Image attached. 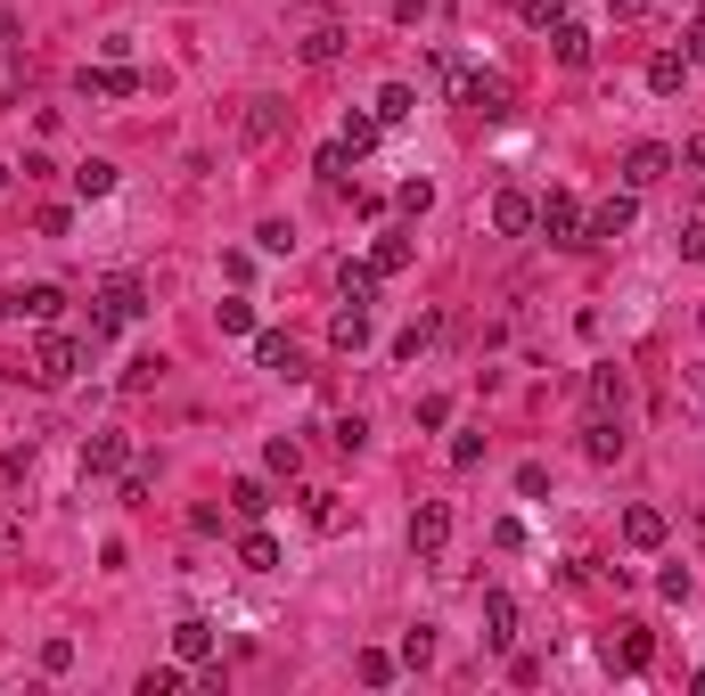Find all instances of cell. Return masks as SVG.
<instances>
[{
    "label": "cell",
    "instance_id": "obj_26",
    "mask_svg": "<svg viewBox=\"0 0 705 696\" xmlns=\"http://www.w3.org/2000/svg\"><path fill=\"white\" fill-rule=\"evenodd\" d=\"M377 131H386V124H377V107H370V115H345V131H336V140H345L352 156H370V147H377Z\"/></svg>",
    "mask_w": 705,
    "mask_h": 696
},
{
    "label": "cell",
    "instance_id": "obj_21",
    "mask_svg": "<svg viewBox=\"0 0 705 696\" xmlns=\"http://www.w3.org/2000/svg\"><path fill=\"white\" fill-rule=\"evenodd\" d=\"M410 255H419V246H410V230H386V239L370 246V262H377V279H394V271H410Z\"/></svg>",
    "mask_w": 705,
    "mask_h": 696
},
{
    "label": "cell",
    "instance_id": "obj_23",
    "mask_svg": "<svg viewBox=\"0 0 705 696\" xmlns=\"http://www.w3.org/2000/svg\"><path fill=\"white\" fill-rule=\"evenodd\" d=\"M345 57V25H312L304 34V66H336Z\"/></svg>",
    "mask_w": 705,
    "mask_h": 696
},
{
    "label": "cell",
    "instance_id": "obj_45",
    "mask_svg": "<svg viewBox=\"0 0 705 696\" xmlns=\"http://www.w3.org/2000/svg\"><path fill=\"white\" fill-rule=\"evenodd\" d=\"M17 34H25V25H17V9H0V50H17Z\"/></svg>",
    "mask_w": 705,
    "mask_h": 696
},
{
    "label": "cell",
    "instance_id": "obj_39",
    "mask_svg": "<svg viewBox=\"0 0 705 696\" xmlns=\"http://www.w3.org/2000/svg\"><path fill=\"white\" fill-rule=\"evenodd\" d=\"M75 663V640H41V672H66Z\"/></svg>",
    "mask_w": 705,
    "mask_h": 696
},
{
    "label": "cell",
    "instance_id": "obj_6",
    "mask_svg": "<svg viewBox=\"0 0 705 696\" xmlns=\"http://www.w3.org/2000/svg\"><path fill=\"white\" fill-rule=\"evenodd\" d=\"M665 172H672V147H665V140H640V147L624 156V189H656Z\"/></svg>",
    "mask_w": 705,
    "mask_h": 696
},
{
    "label": "cell",
    "instance_id": "obj_18",
    "mask_svg": "<svg viewBox=\"0 0 705 696\" xmlns=\"http://www.w3.org/2000/svg\"><path fill=\"white\" fill-rule=\"evenodd\" d=\"M435 336H444V312H419V320H410L402 336H394V361H419V352H427Z\"/></svg>",
    "mask_w": 705,
    "mask_h": 696
},
{
    "label": "cell",
    "instance_id": "obj_28",
    "mask_svg": "<svg viewBox=\"0 0 705 696\" xmlns=\"http://www.w3.org/2000/svg\"><path fill=\"white\" fill-rule=\"evenodd\" d=\"M312 172H320L329 189H345V181H352V147H345V140H329V147H320V165H312Z\"/></svg>",
    "mask_w": 705,
    "mask_h": 696
},
{
    "label": "cell",
    "instance_id": "obj_9",
    "mask_svg": "<svg viewBox=\"0 0 705 696\" xmlns=\"http://www.w3.org/2000/svg\"><path fill=\"white\" fill-rule=\"evenodd\" d=\"M582 402H591V418H624V369H591Z\"/></svg>",
    "mask_w": 705,
    "mask_h": 696
},
{
    "label": "cell",
    "instance_id": "obj_32",
    "mask_svg": "<svg viewBox=\"0 0 705 696\" xmlns=\"http://www.w3.org/2000/svg\"><path fill=\"white\" fill-rule=\"evenodd\" d=\"M230 508H239V516H262V508H271V492H262L255 476H239V484H230Z\"/></svg>",
    "mask_w": 705,
    "mask_h": 696
},
{
    "label": "cell",
    "instance_id": "obj_36",
    "mask_svg": "<svg viewBox=\"0 0 705 696\" xmlns=\"http://www.w3.org/2000/svg\"><path fill=\"white\" fill-rule=\"evenodd\" d=\"M517 9H525V25H541V34H550V25L566 17V0H517Z\"/></svg>",
    "mask_w": 705,
    "mask_h": 696
},
{
    "label": "cell",
    "instance_id": "obj_3",
    "mask_svg": "<svg viewBox=\"0 0 705 696\" xmlns=\"http://www.w3.org/2000/svg\"><path fill=\"white\" fill-rule=\"evenodd\" d=\"M534 230H541L550 246H591V214H582L566 189H550V197L534 205Z\"/></svg>",
    "mask_w": 705,
    "mask_h": 696
},
{
    "label": "cell",
    "instance_id": "obj_49",
    "mask_svg": "<svg viewBox=\"0 0 705 696\" xmlns=\"http://www.w3.org/2000/svg\"><path fill=\"white\" fill-rule=\"evenodd\" d=\"M615 9H624V17H640V9H649V0H615Z\"/></svg>",
    "mask_w": 705,
    "mask_h": 696
},
{
    "label": "cell",
    "instance_id": "obj_22",
    "mask_svg": "<svg viewBox=\"0 0 705 696\" xmlns=\"http://www.w3.org/2000/svg\"><path fill=\"white\" fill-rule=\"evenodd\" d=\"M336 287H345V304H361V312H370V304H377V262H345V271H336Z\"/></svg>",
    "mask_w": 705,
    "mask_h": 696
},
{
    "label": "cell",
    "instance_id": "obj_11",
    "mask_svg": "<svg viewBox=\"0 0 705 696\" xmlns=\"http://www.w3.org/2000/svg\"><path fill=\"white\" fill-rule=\"evenodd\" d=\"M607 663H615V672H649V663H656V631H640V623H624V640H615V647H607Z\"/></svg>",
    "mask_w": 705,
    "mask_h": 696
},
{
    "label": "cell",
    "instance_id": "obj_2",
    "mask_svg": "<svg viewBox=\"0 0 705 696\" xmlns=\"http://www.w3.org/2000/svg\"><path fill=\"white\" fill-rule=\"evenodd\" d=\"M82 361H91V336H66V328H50L34 345V369L25 377H41V385H66V377H82Z\"/></svg>",
    "mask_w": 705,
    "mask_h": 696
},
{
    "label": "cell",
    "instance_id": "obj_33",
    "mask_svg": "<svg viewBox=\"0 0 705 696\" xmlns=\"http://www.w3.org/2000/svg\"><path fill=\"white\" fill-rule=\"evenodd\" d=\"M394 205H402V221H427V205H435V181H402V197H394Z\"/></svg>",
    "mask_w": 705,
    "mask_h": 696
},
{
    "label": "cell",
    "instance_id": "obj_42",
    "mask_svg": "<svg viewBox=\"0 0 705 696\" xmlns=\"http://www.w3.org/2000/svg\"><path fill=\"white\" fill-rule=\"evenodd\" d=\"M681 255H689V262L705 271V221H689V230H681Z\"/></svg>",
    "mask_w": 705,
    "mask_h": 696
},
{
    "label": "cell",
    "instance_id": "obj_13",
    "mask_svg": "<svg viewBox=\"0 0 705 696\" xmlns=\"http://www.w3.org/2000/svg\"><path fill=\"white\" fill-rule=\"evenodd\" d=\"M131 91H140L131 66H82V99H131Z\"/></svg>",
    "mask_w": 705,
    "mask_h": 696
},
{
    "label": "cell",
    "instance_id": "obj_35",
    "mask_svg": "<svg viewBox=\"0 0 705 696\" xmlns=\"http://www.w3.org/2000/svg\"><path fill=\"white\" fill-rule=\"evenodd\" d=\"M279 131V99H255V107H246V140H271Z\"/></svg>",
    "mask_w": 705,
    "mask_h": 696
},
{
    "label": "cell",
    "instance_id": "obj_30",
    "mask_svg": "<svg viewBox=\"0 0 705 696\" xmlns=\"http://www.w3.org/2000/svg\"><path fill=\"white\" fill-rule=\"evenodd\" d=\"M17 304H25V320H41V328H50V320L66 312V295H57V287H25Z\"/></svg>",
    "mask_w": 705,
    "mask_h": 696
},
{
    "label": "cell",
    "instance_id": "obj_29",
    "mask_svg": "<svg viewBox=\"0 0 705 696\" xmlns=\"http://www.w3.org/2000/svg\"><path fill=\"white\" fill-rule=\"evenodd\" d=\"M107 189H115V165H107V156L75 165V197H107Z\"/></svg>",
    "mask_w": 705,
    "mask_h": 696
},
{
    "label": "cell",
    "instance_id": "obj_27",
    "mask_svg": "<svg viewBox=\"0 0 705 696\" xmlns=\"http://www.w3.org/2000/svg\"><path fill=\"white\" fill-rule=\"evenodd\" d=\"M239 566H246V573H271V566H279V541H271V532H246V541H239Z\"/></svg>",
    "mask_w": 705,
    "mask_h": 696
},
{
    "label": "cell",
    "instance_id": "obj_1",
    "mask_svg": "<svg viewBox=\"0 0 705 696\" xmlns=\"http://www.w3.org/2000/svg\"><path fill=\"white\" fill-rule=\"evenodd\" d=\"M140 312H149L140 279H115V287H99V295H91V328H82V336H91V345H107V336H124Z\"/></svg>",
    "mask_w": 705,
    "mask_h": 696
},
{
    "label": "cell",
    "instance_id": "obj_4",
    "mask_svg": "<svg viewBox=\"0 0 705 696\" xmlns=\"http://www.w3.org/2000/svg\"><path fill=\"white\" fill-rule=\"evenodd\" d=\"M444 550H451V508L444 500H419V516H410V557H419V566H444Z\"/></svg>",
    "mask_w": 705,
    "mask_h": 696
},
{
    "label": "cell",
    "instance_id": "obj_31",
    "mask_svg": "<svg viewBox=\"0 0 705 696\" xmlns=\"http://www.w3.org/2000/svg\"><path fill=\"white\" fill-rule=\"evenodd\" d=\"M255 328H262L255 304H246V295H230V304H222V336H255Z\"/></svg>",
    "mask_w": 705,
    "mask_h": 696
},
{
    "label": "cell",
    "instance_id": "obj_8",
    "mask_svg": "<svg viewBox=\"0 0 705 696\" xmlns=\"http://www.w3.org/2000/svg\"><path fill=\"white\" fill-rule=\"evenodd\" d=\"M255 361L271 369V377H304V352H296V336H279V328H255Z\"/></svg>",
    "mask_w": 705,
    "mask_h": 696
},
{
    "label": "cell",
    "instance_id": "obj_43",
    "mask_svg": "<svg viewBox=\"0 0 705 696\" xmlns=\"http://www.w3.org/2000/svg\"><path fill=\"white\" fill-rule=\"evenodd\" d=\"M681 57H689V66H705V17H697V25H689V41H681Z\"/></svg>",
    "mask_w": 705,
    "mask_h": 696
},
{
    "label": "cell",
    "instance_id": "obj_14",
    "mask_svg": "<svg viewBox=\"0 0 705 696\" xmlns=\"http://www.w3.org/2000/svg\"><path fill=\"white\" fill-rule=\"evenodd\" d=\"M172 656H181V663H214V623H205V615L172 623Z\"/></svg>",
    "mask_w": 705,
    "mask_h": 696
},
{
    "label": "cell",
    "instance_id": "obj_12",
    "mask_svg": "<svg viewBox=\"0 0 705 696\" xmlns=\"http://www.w3.org/2000/svg\"><path fill=\"white\" fill-rule=\"evenodd\" d=\"M492 230H501V239H525V230H534V197H525V189H501V197H492Z\"/></svg>",
    "mask_w": 705,
    "mask_h": 696
},
{
    "label": "cell",
    "instance_id": "obj_34",
    "mask_svg": "<svg viewBox=\"0 0 705 696\" xmlns=\"http://www.w3.org/2000/svg\"><path fill=\"white\" fill-rule=\"evenodd\" d=\"M262 459H271V476H287V484L304 476V451H296V442H287V435H279V442H271V451H262Z\"/></svg>",
    "mask_w": 705,
    "mask_h": 696
},
{
    "label": "cell",
    "instance_id": "obj_51",
    "mask_svg": "<svg viewBox=\"0 0 705 696\" xmlns=\"http://www.w3.org/2000/svg\"><path fill=\"white\" fill-rule=\"evenodd\" d=\"M697 17H705V0H697Z\"/></svg>",
    "mask_w": 705,
    "mask_h": 696
},
{
    "label": "cell",
    "instance_id": "obj_24",
    "mask_svg": "<svg viewBox=\"0 0 705 696\" xmlns=\"http://www.w3.org/2000/svg\"><path fill=\"white\" fill-rule=\"evenodd\" d=\"M681 82H689V57H681V50H656V57H649V91H665V99H672Z\"/></svg>",
    "mask_w": 705,
    "mask_h": 696
},
{
    "label": "cell",
    "instance_id": "obj_15",
    "mask_svg": "<svg viewBox=\"0 0 705 696\" xmlns=\"http://www.w3.org/2000/svg\"><path fill=\"white\" fill-rule=\"evenodd\" d=\"M484 640L492 647L517 640V598H509V590H484Z\"/></svg>",
    "mask_w": 705,
    "mask_h": 696
},
{
    "label": "cell",
    "instance_id": "obj_44",
    "mask_svg": "<svg viewBox=\"0 0 705 696\" xmlns=\"http://www.w3.org/2000/svg\"><path fill=\"white\" fill-rule=\"evenodd\" d=\"M681 165H689V172H697V181H705V131H697V140L681 147Z\"/></svg>",
    "mask_w": 705,
    "mask_h": 696
},
{
    "label": "cell",
    "instance_id": "obj_46",
    "mask_svg": "<svg viewBox=\"0 0 705 696\" xmlns=\"http://www.w3.org/2000/svg\"><path fill=\"white\" fill-rule=\"evenodd\" d=\"M394 17H402V25H419V17H427V0H394Z\"/></svg>",
    "mask_w": 705,
    "mask_h": 696
},
{
    "label": "cell",
    "instance_id": "obj_25",
    "mask_svg": "<svg viewBox=\"0 0 705 696\" xmlns=\"http://www.w3.org/2000/svg\"><path fill=\"white\" fill-rule=\"evenodd\" d=\"M410 115H419V91H410V82H386V91H377V124H410Z\"/></svg>",
    "mask_w": 705,
    "mask_h": 696
},
{
    "label": "cell",
    "instance_id": "obj_7",
    "mask_svg": "<svg viewBox=\"0 0 705 696\" xmlns=\"http://www.w3.org/2000/svg\"><path fill=\"white\" fill-rule=\"evenodd\" d=\"M631 221H640V189H615L607 205H591V239H624Z\"/></svg>",
    "mask_w": 705,
    "mask_h": 696
},
{
    "label": "cell",
    "instance_id": "obj_20",
    "mask_svg": "<svg viewBox=\"0 0 705 696\" xmlns=\"http://www.w3.org/2000/svg\"><path fill=\"white\" fill-rule=\"evenodd\" d=\"M582 451H591L599 467H607V459H624V418H591V426H582Z\"/></svg>",
    "mask_w": 705,
    "mask_h": 696
},
{
    "label": "cell",
    "instance_id": "obj_17",
    "mask_svg": "<svg viewBox=\"0 0 705 696\" xmlns=\"http://www.w3.org/2000/svg\"><path fill=\"white\" fill-rule=\"evenodd\" d=\"M624 541L631 550H665V508H624Z\"/></svg>",
    "mask_w": 705,
    "mask_h": 696
},
{
    "label": "cell",
    "instance_id": "obj_37",
    "mask_svg": "<svg viewBox=\"0 0 705 696\" xmlns=\"http://www.w3.org/2000/svg\"><path fill=\"white\" fill-rule=\"evenodd\" d=\"M255 239H262V255H287V246H296V230H287V221H262Z\"/></svg>",
    "mask_w": 705,
    "mask_h": 696
},
{
    "label": "cell",
    "instance_id": "obj_48",
    "mask_svg": "<svg viewBox=\"0 0 705 696\" xmlns=\"http://www.w3.org/2000/svg\"><path fill=\"white\" fill-rule=\"evenodd\" d=\"M25 312V304H17V287H0V320H17Z\"/></svg>",
    "mask_w": 705,
    "mask_h": 696
},
{
    "label": "cell",
    "instance_id": "obj_47",
    "mask_svg": "<svg viewBox=\"0 0 705 696\" xmlns=\"http://www.w3.org/2000/svg\"><path fill=\"white\" fill-rule=\"evenodd\" d=\"M17 541H25V525H17V516H0V550H17Z\"/></svg>",
    "mask_w": 705,
    "mask_h": 696
},
{
    "label": "cell",
    "instance_id": "obj_5",
    "mask_svg": "<svg viewBox=\"0 0 705 696\" xmlns=\"http://www.w3.org/2000/svg\"><path fill=\"white\" fill-rule=\"evenodd\" d=\"M451 91H460V107H476V115H492V124H501L509 107H517V91H509V74H484V66H467L460 82H451Z\"/></svg>",
    "mask_w": 705,
    "mask_h": 696
},
{
    "label": "cell",
    "instance_id": "obj_38",
    "mask_svg": "<svg viewBox=\"0 0 705 696\" xmlns=\"http://www.w3.org/2000/svg\"><path fill=\"white\" fill-rule=\"evenodd\" d=\"M329 435H336V451H361V442H370V426H361V418H336Z\"/></svg>",
    "mask_w": 705,
    "mask_h": 696
},
{
    "label": "cell",
    "instance_id": "obj_16",
    "mask_svg": "<svg viewBox=\"0 0 705 696\" xmlns=\"http://www.w3.org/2000/svg\"><path fill=\"white\" fill-rule=\"evenodd\" d=\"M124 435H91V442H82V476H124Z\"/></svg>",
    "mask_w": 705,
    "mask_h": 696
},
{
    "label": "cell",
    "instance_id": "obj_40",
    "mask_svg": "<svg viewBox=\"0 0 705 696\" xmlns=\"http://www.w3.org/2000/svg\"><path fill=\"white\" fill-rule=\"evenodd\" d=\"M484 459V435H451V467H476Z\"/></svg>",
    "mask_w": 705,
    "mask_h": 696
},
{
    "label": "cell",
    "instance_id": "obj_41",
    "mask_svg": "<svg viewBox=\"0 0 705 696\" xmlns=\"http://www.w3.org/2000/svg\"><path fill=\"white\" fill-rule=\"evenodd\" d=\"M361 680H370V688H386V680H394V656H377V647H370V656H361Z\"/></svg>",
    "mask_w": 705,
    "mask_h": 696
},
{
    "label": "cell",
    "instance_id": "obj_50",
    "mask_svg": "<svg viewBox=\"0 0 705 696\" xmlns=\"http://www.w3.org/2000/svg\"><path fill=\"white\" fill-rule=\"evenodd\" d=\"M0 189H9V165H0Z\"/></svg>",
    "mask_w": 705,
    "mask_h": 696
},
{
    "label": "cell",
    "instance_id": "obj_10",
    "mask_svg": "<svg viewBox=\"0 0 705 696\" xmlns=\"http://www.w3.org/2000/svg\"><path fill=\"white\" fill-rule=\"evenodd\" d=\"M591 25H575V17H557L550 25V57H557V66H591Z\"/></svg>",
    "mask_w": 705,
    "mask_h": 696
},
{
    "label": "cell",
    "instance_id": "obj_19",
    "mask_svg": "<svg viewBox=\"0 0 705 696\" xmlns=\"http://www.w3.org/2000/svg\"><path fill=\"white\" fill-rule=\"evenodd\" d=\"M329 345H336V352H361V345H370V312H361V304H345V312L329 320Z\"/></svg>",
    "mask_w": 705,
    "mask_h": 696
}]
</instances>
